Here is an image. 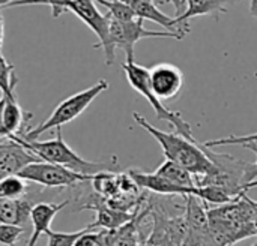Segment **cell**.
Segmentation results:
<instances>
[{
    "instance_id": "obj_1",
    "label": "cell",
    "mask_w": 257,
    "mask_h": 246,
    "mask_svg": "<svg viewBox=\"0 0 257 246\" xmlns=\"http://www.w3.org/2000/svg\"><path fill=\"white\" fill-rule=\"evenodd\" d=\"M133 119L161 146L167 161L184 167L197 179L211 177L217 173V167L206 155L203 144H199L197 141H190L178 132L161 131L151 125L146 117L139 113H133Z\"/></svg>"
},
{
    "instance_id": "obj_2",
    "label": "cell",
    "mask_w": 257,
    "mask_h": 246,
    "mask_svg": "<svg viewBox=\"0 0 257 246\" xmlns=\"http://www.w3.org/2000/svg\"><path fill=\"white\" fill-rule=\"evenodd\" d=\"M56 137L48 141H24L20 137H14L11 140L20 143L23 147H26L29 152H32L38 159L47 161L51 164H57L72 173L83 174V176H95L102 171H113L116 173L119 170V162L116 158L111 161H86L83 159L74 149H71L63 135L62 128H56Z\"/></svg>"
},
{
    "instance_id": "obj_3",
    "label": "cell",
    "mask_w": 257,
    "mask_h": 246,
    "mask_svg": "<svg viewBox=\"0 0 257 246\" xmlns=\"http://www.w3.org/2000/svg\"><path fill=\"white\" fill-rule=\"evenodd\" d=\"M108 89V83L107 80H99L96 81L93 86H90L89 89H84L81 92H77L71 96H68L66 99H63L50 114V117L39 123L38 126L29 129L23 137H20L24 141H33L38 140V137H41L44 132L50 131V129H56V128H62L63 125L75 120L102 92H105Z\"/></svg>"
},
{
    "instance_id": "obj_4",
    "label": "cell",
    "mask_w": 257,
    "mask_h": 246,
    "mask_svg": "<svg viewBox=\"0 0 257 246\" xmlns=\"http://www.w3.org/2000/svg\"><path fill=\"white\" fill-rule=\"evenodd\" d=\"M122 69L125 72V77L130 83V86L137 92L140 93L154 108L155 111V116L158 120H164L167 123H170L175 131L185 137L187 140L190 141H196V138L193 137V129H191V125L188 122H185L181 116L179 111H172L169 110L163 101H160L155 93L152 92V87H151V78H149V69L136 63V62H125L122 65Z\"/></svg>"
},
{
    "instance_id": "obj_5",
    "label": "cell",
    "mask_w": 257,
    "mask_h": 246,
    "mask_svg": "<svg viewBox=\"0 0 257 246\" xmlns=\"http://www.w3.org/2000/svg\"><path fill=\"white\" fill-rule=\"evenodd\" d=\"M51 14L54 18L60 17L65 12L75 14L96 36L98 44L93 48H102L105 56V65L110 66L114 62L110 56V21L111 18L107 14H101L96 8L95 0H59L53 3Z\"/></svg>"
},
{
    "instance_id": "obj_6",
    "label": "cell",
    "mask_w": 257,
    "mask_h": 246,
    "mask_svg": "<svg viewBox=\"0 0 257 246\" xmlns=\"http://www.w3.org/2000/svg\"><path fill=\"white\" fill-rule=\"evenodd\" d=\"M145 20L136 18L133 21H110V56L114 62L116 59V48L125 51L126 62H134V47L140 39L145 38H170L182 41L178 35L167 32V30H149L143 26Z\"/></svg>"
},
{
    "instance_id": "obj_7",
    "label": "cell",
    "mask_w": 257,
    "mask_h": 246,
    "mask_svg": "<svg viewBox=\"0 0 257 246\" xmlns=\"http://www.w3.org/2000/svg\"><path fill=\"white\" fill-rule=\"evenodd\" d=\"M18 176L26 182L41 185L45 188H71L84 182H90L93 176H83L72 173L57 164L47 161H36L26 165Z\"/></svg>"
},
{
    "instance_id": "obj_8",
    "label": "cell",
    "mask_w": 257,
    "mask_h": 246,
    "mask_svg": "<svg viewBox=\"0 0 257 246\" xmlns=\"http://www.w3.org/2000/svg\"><path fill=\"white\" fill-rule=\"evenodd\" d=\"M151 87L160 101L176 99L184 87L182 71L172 63H157L149 69Z\"/></svg>"
},
{
    "instance_id": "obj_9",
    "label": "cell",
    "mask_w": 257,
    "mask_h": 246,
    "mask_svg": "<svg viewBox=\"0 0 257 246\" xmlns=\"http://www.w3.org/2000/svg\"><path fill=\"white\" fill-rule=\"evenodd\" d=\"M39 161L32 152L14 140H0V180L18 173L29 164Z\"/></svg>"
},
{
    "instance_id": "obj_10",
    "label": "cell",
    "mask_w": 257,
    "mask_h": 246,
    "mask_svg": "<svg viewBox=\"0 0 257 246\" xmlns=\"http://www.w3.org/2000/svg\"><path fill=\"white\" fill-rule=\"evenodd\" d=\"M123 2L131 6V9L134 11L137 18L149 20L152 23H157V24L163 26L167 32H172L175 35H178L181 39H184L187 36V33L190 32V24L188 23L184 24V23H179V20L176 17L166 15L152 2H146V0H123Z\"/></svg>"
},
{
    "instance_id": "obj_11",
    "label": "cell",
    "mask_w": 257,
    "mask_h": 246,
    "mask_svg": "<svg viewBox=\"0 0 257 246\" xmlns=\"http://www.w3.org/2000/svg\"><path fill=\"white\" fill-rule=\"evenodd\" d=\"M128 176L136 182V185L139 188L148 189L157 195H164V197H188L193 194V189H185L181 186H176L175 183H172L170 180L164 179L163 176L157 174V173H145L140 170H128L126 171Z\"/></svg>"
},
{
    "instance_id": "obj_12",
    "label": "cell",
    "mask_w": 257,
    "mask_h": 246,
    "mask_svg": "<svg viewBox=\"0 0 257 246\" xmlns=\"http://www.w3.org/2000/svg\"><path fill=\"white\" fill-rule=\"evenodd\" d=\"M69 204L68 200L62 203H36L32 209L30 213V221H32V231L27 240V246H36V242L42 234H47L51 230V222L56 218V215L65 209Z\"/></svg>"
},
{
    "instance_id": "obj_13",
    "label": "cell",
    "mask_w": 257,
    "mask_h": 246,
    "mask_svg": "<svg viewBox=\"0 0 257 246\" xmlns=\"http://www.w3.org/2000/svg\"><path fill=\"white\" fill-rule=\"evenodd\" d=\"M5 98V110H3V126L9 134V140L14 137H23L27 129V122L32 119V113L24 111L17 99L15 90L9 95H2Z\"/></svg>"
},
{
    "instance_id": "obj_14",
    "label": "cell",
    "mask_w": 257,
    "mask_h": 246,
    "mask_svg": "<svg viewBox=\"0 0 257 246\" xmlns=\"http://www.w3.org/2000/svg\"><path fill=\"white\" fill-rule=\"evenodd\" d=\"M35 204L29 198V194L18 200H0V222L21 227L27 231L32 227L30 213Z\"/></svg>"
},
{
    "instance_id": "obj_15",
    "label": "cell",
    "mask_w": 257,
    "mask_h": 246,
    "mask_svg": "<svg viewBox=\"0 0 257 246\" xmlns=\"http://www.w3.org/2000/svg\"><path fill=\"white\" fill-rule=\"evenodd\" d=\"M241 0H187V9L185 12L178 17L179 23H188L194 17H203L211 15L218 21L220 14H227L229 6L235 5Z\"/></svg>"
},
{
    "instance_id": "obj_16",
    "label": "cell",
    "mask_w": 257,
    "mask_h": 246,
    "mask_svg": "<svg viewBox=\"0 0 257 246\" xmlns=\"http://www.w3.org/2000/svg\"><path fill=\"white\" fill-rule=\"evenodd\" d=\"M95 212H96V219L92 224H89L92 230H95V228L108 230V231L119 230L137 216V213H130V212L108 207L107 203L104 206H101L99 209H96Z\"/></svg>"
},
{
    "instance_id": "obj_17",
    "label": "cell",
    "mask_w": 257,
    "mask_h": 246,
    "mask_svg": "<svg viewBox=\"0 0 257 246\" xmlns=\"http://www.w3.org/2000/svg\"><path fill=\"white\" fill-rule=\"evenodd\" d=\"M157 174L163 176L164 179L170 180L172 183H175L176 186H181V188H185V189H193L196 188V179L194 176L185 170L184 167L172 162V161H164L157 170H155Z\"/></svg>"
},
{
    "instance_id": "obj_18",
    "label": "cell",
    "mask_w": 257,
    "mask_h": 246,
    "mask_svg": "<svg viewBox=\"0 0 257 246\" xmlns=\"http://www.w3.org/2000/svg\"><path fill=\"white\" fill-rule=\"evenodd\" d=\"M194 197H197L199 200H202L206 206L211 203V204H218V206H223V204H227V203H232L235 201L236 198L232 197L226 189L220 188V186H215V185H205V186H196L193 189V194Z\"/></svg>"
},
{
    "instance_id": "obj_19",
    "label": "cell",
    "mask_w": 257,
    "mask_h": 246,
    "mask_svg": "<svg viewBox=\"0 0 257 246\" xmlns=\"http://www.w3.org/2000/svg\"><path fill=\"white\" fill-rule=\"evenodd\" d=\"M29 182L20 176H9L0 180V200H18L29 194Z\"/></svg>"
},
{
    "instance_id": "obj_20",
    "label": "cell",
    "mask_w": 257,
    "mask_h": 246,
    "mask_svg": "<svg viewBox=\"0 0 257 246\" xmlns=\"http://www.w3.org/2000/svg\"><path fill=\"white\" fill-rule=\"evenodd\" d=\"M95 2L107 8V15L111 20L126 23V21H133L137 18L131 6L125 3L123 0H95Z\"/></svg>"
},
{
    "instance_id": "obj_21",
    "label": "cell",
    "mask_w": 257,
    "mask_h": 246,
    "mask_svg": "<svg viewBox=\"0 0 257 246\" xmlns=\"http://www.w3.org/2000/svg\"><path fill=\"white\" fill-rule=\"evenodd\" d=\"M15 66L9 63L3 53H0V92L2 95H9L15 90L18 84V78L14 74Z\"/></svg>"
},
{
    "instance_id": "obj_22",
    "label": "cell",
    "mask_w": 257,
    "mask_h": 246,
    "mask_svg": "<svg viewBox=\"0 0 257 246\" xmlns=\"http://www.w3.org/2000/svg\"><path fill=\"white\" fill-rule=\"evenodd\" d=\"M89 230H92L90 225L84 227L83 230L74 231V233H62V231H53V230H50L47 233V237H48L47 246H74L75 242L78 240V237L81 234H84L86 231H89Z\"/></svg>"
},
{
    "instance_id": "obj_23",
    "label": "cell",
    "mask_w": 257,
    "mask_h": 246,
    "mask_svg": "<svg viewBox=\"0 0 257 246\" xmlns=\"http://www.w3.org/2000/svg\"><path fill=\"white\" fill-rule=\"evenodd\" d=\"M27 231L21 227L0 222V246H15Z\"/></svg>"
},
{
    "instance_id": "obj_24",
    "label": "cell",
    "mask_w": 257,
    "mask_h": 246,
    "mask_svg": "<svg viewBox=\"0 0 257 246\" xmlns=\"http://www.w3.org/2000/svg\"><path fill=\"white\" fill-rule=\"evenodd\" d=\"M74 246H107V230H89L78 237Z\"/></svg>"
},
{
    "instance_id": "obj_25",
    "label": "cell",
    "mask_w": 257,
    "mask_h": 246,
    "mask_svg": "<svg viewBox=\"0 0 257 246\" xmlns=\"http://www.w3.org/2000/svg\"><path fill=\"white\" fill-rule=\"evenodd\" d=\"M56 2H59V0H14L8 8H11V6H26V5H47V6H51Z\"/></svg>"
},
{
    "instance_id": "obj_26",
    "label": "cell",
    "mask_w": 257,
    "mask_h": 246,
    "mask_svg": "<svg viewBox=\"0 0 257 246\" xmlns=\"http://www.w3.org/2000/svg\"><path fill=\"white\" fill-rule=\"evenodd\" d=\"M161 3L163 5L164 3H172L175 6V11H176V18L181 17L187 9V0H163Z\"/></svg>"
},
{
    "instance_id": "obj_27",
    "label": "cell",
    "mask_w": 257,
    "mask_h": 246,
    "mask_svg": "<svg viewBox=\"0 0 257 246\" xmlns=\"http://www.w3.org/2000/svg\"><path fill=\"white\" fill-rule=\"evenodd\" d=\"M3 39H5V20L0 12V53H2V47H3Z\"/></svg>"
},
{
    "instance_id": "obj_28",
    "label": "cell",
    "mask_w": 257,
    "mask_h": 246,
    "mask_svg": "<svg viewBox=\"0 0 257 246\" xmlns=\"http://www.w3.org/2000/svg\"><path fill=\"white\" fill-rule=\"evenodd\" d=\"M244 147H247V149H250L254 155H256V174H257V141H251V143H247V144H244Z\"/></svg>"
},
{
    "instance_id": "obj_29",
    "label": "cell",
    "mask_w": 257,
    "mask_h": 246,
    "mask_svg": "<svg viewBox=\"0 0 257 246\" xmlns=\"http://www.w3.org/2000/svg\"><path fill=\"white\" fill-rule=\"evenodd\" d=\"M256 186H257V179L256 180H253V182H250V183L245 186V189H244V191L247 192V191H250V189H253V188H256Z\"/></svg>"
},
{
    "instance_id": "obj_30",
    "label": "cell",
    "mask_w": 257,
    "mask_h": 246,
    "mask_svg": "<svg viewBox=\"0 0 257 246\" xmlns=\"http://www.w3.org/2000/svg\"><path fill=\"white\" fill-rule=\"evenodd\" d=\"M14 0H0V9H3V8H8L11 3H12Z\"/></svg>"
},
{
    "instance_id": "obj_31",
    "label": "cell",
    "mask_w": 257,
    "mask_h": 246,
    "mask_svg": "<svg viewBox=\"0 0 257 246\" xmlns=\"http://www.w3.org/2000/svg\"><path fill=\"white\" fill-rule=\"evenodd\" d=\"M146 2H152V3H154V2H155V0H146Z\"/></svg>"
},
{
    "instance_id": "obj_32",
    "label": "cell",
    "mask_w": 257,
    "mask_h": 246,
    "mask_svg": "<svg viewBox=\"0 0 257 246\" xmlns=\"http://www.w3.org/2000/svg\"><path fill=\"white\" fill-rule=\"evenodd\" d=\"M256 207H257V201H256Z\"/></svg>"
}]
</instances>
